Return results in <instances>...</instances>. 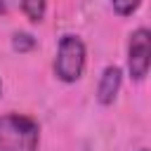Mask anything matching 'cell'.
I'll list each match as a JSON object with an SVG mask.
<instances>
[{"mask_svg": "<svg viewBox=\"0 0 151 151\" xmlns=\"http://www.w3.org/2000/svg\"><path fill=\"white\" fill-rule=\"evenodd\" d=\"M40 127L21 113L0 116V151H38Z\"/></svg>", "mask_w": 151, "mask_h": 151, "instance_id": "1", "label": "cell"}, {"mask_svg": "<svg viewBox=\"0 0 151 151\" xmlns=\"http://www.w3.org/2000/svg\"><path fill=\"white\" fill-rule=\"evenodd\" d=\"M85 68V45L78 35H61L54 59V73L64 83H76Z\"/></svg>", "mask_w": 151, "mask_h": 151, "instance_id": "2", "label": "cell"}, {"mask_svg": "<svg viewBox=\"0 0 151 151\" xmlns=\"http://www.w3.org/2000/svg\"><path fill=\"white\" fill-rule=\"evenodd\" d=\"M151 64V33L146 28H137L130 35L127 47V71L134 80H144Z\"/></svg>", "mask_w": 151, "mask_h": 151, "instance_id": "3", "label": "cell"}, {"mask_svg": "<svg viewBox=\"0 0 151 151\" xmlns=\"http://www.w3.org/2000/svg\"><path fill=\"white\" fill-rule=\"evenodd\" d=\"M120 80H123V73H120L118 66H106L104 68V73L99 78V85H97V99H99V104H104V106L113 104V99H116V94L120 90Z\"/></svg>", "mask_w": 151, "mask_h": 151, "instance_id": "4", "label": "cell"}, {"mask_svg": "<svg viewBox=\"0 0 151 151\" xmlns=\"http://www.w3.org/2000/svg\"><path fill=\"white\" fill-rule=\"evenodd\" d=\"M45 7H47V0H21V9L33 24L45 19Z\"/></svg>", "mask_w": 151, "mask_h": 151, "instance_id": "5", "label": "cell"}, {"mask_svg": "<svg viewBox=\"0 0 151 151\" xmlns=\"http://www.w3.org/2000/svg\"><path fill=\"white\" fill-rule=\"evenodd\" d=\"M12 47H14L17 52H31V50L35 47V38H33L31 33H14Z\"/></svg>", "mask_w": 151, "mask_h": 151, "instance_id": "6", "label": "cell"}, {"mask_svg": "<svg viewBox=\"0 0 151 151\" xmlns=\"http://www.w3.org/2000/svg\"><path fill=\"white\" fill-rule=\"evenodd\" d=\"M139 2H142V0H111L113 9H116L120 17H127V14H132V12L139 7Z\"/></svg>", "mask_w": 151, "mask_h": 151, "instance_id": "7", "label": "cell"}, {"mask_svg": "<svg viewBox=\"0 0 151 151\" xmlns=\"http://www.w3.org/2000/svg\"><path fill=\"white\" fill-rule=\"evenodd\" d=\"M0 12H5V0H0Z\"/></svg>", "mask_w": 151, "mask_h": 151, "instance_id": "8", "label": "cell"}, {"mask_svg": "<svg viewBox=\"0 0 151 151\" xmlns=\"http://www.w3.org/2000/svg\"><path fill=\"white\" fill-rule=\"evenodd\" d=\"M0 92H2V85H0Z\"/></svg>", "mask_w": 151, "mask_h": 151, "instance_id": "9", "label": "cell"}]
</instances>
